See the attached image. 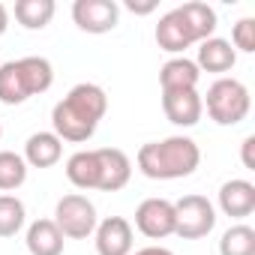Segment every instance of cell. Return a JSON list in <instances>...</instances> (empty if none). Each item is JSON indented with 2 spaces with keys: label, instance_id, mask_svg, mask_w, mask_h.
<instances>
[{
  "label": "cell",
  "instance_id": "cb8c5ba5",
  "mask_svg": "<svg viewBox=\"0 0 255 255\" xmlns=\"http://www.w3.org/2000/svg\"><path fill=\"white\" fill-rule=\"evenodd\" d=\"M231 48L234 51H255V18H240L231 30Z\"/></svg>",
  "mask_w": 255,
  "mask_h": 255
},
{
  "label": "cell",
  "instance_id": "6da1fadb",
  "mask_svg": "<svg viewBox=\"0 0 255 255\" xmlns=\"http://www.w3.org/2000/svg\"><path fill=\"white\" fill-rule=\"evenodd\" d=\"M108 111V96L99 84L93 81H81L75 84L54 108H51V126L54 135L60 141H72V144H84L87 138H93L99 120Z\"/></svg>",
  "mask_w": 255,
  "mask_h": 255
},
{
  "label": "cell",
  "instance_id": "7a4b0ae2",
  "mask_svg": "<svg viewBox=\"0 0 255 255\" xmlns=\"http://www.w3.org/2000/svg\"><path fill=\"white\" fill-rule=\"evenodd\" d=\"M201 162V150L186 135H171L162 141L141 144L138 150V168L150 180H180L189 177Z\"/></svg>",
  "mask_w": 255,
  "mask_h": 255
},
{
  "label": "cell",
  "instance_id": "d4e9b609",
  "mask_svg": "<svg viewBox=\"0 0 255 255\" xmlns=\"http://www.w3.org/2000/svg\"><path fill=\"white\" fill-rule=\"evenodd\" d=\"M240 159H243V168H246V171H255V135H246V138H243V153H240Z\"/></svg>",
  "mask_w": 255,
  "mask_h": 255
},
{
  "label": "cell",
  "instance_id": "9c48e42d",
  "mask_svg": "<svg viewBox=\"0 0 255 255\" xmlns=\"http://www.w3.org/2000/svg\"><path fill=\"white\" fill-rule=\"evenodd\" d=\"M96 162H99V180L96 189L102 192H117L129 183L132 177V162L120 147H99L96 150Z\"/></svg>",
  "mask_w": 255,
  "mask_h": 255
},
{
  "label": "cell",
  "instance_id": "277c9868",
  "mask_svg": "<svg viewBox=\"0 0 255 255\" xmlns=\"http://www.w3.org/2000/svg\"><path fill=\"white\" fill-rule=\"evenodd\" d=\"M201 105H207V114L213 123L219 126H237L240 120H246L252 99H249V87L237 78H216L207 87V96L201 99Z\"/></svg>",
  "mask_w": 255,
  "mask_h": 255
},
{
  "label": "cell",
  "instance_id": "7c38bea8",
  "mask_svg": "<svg viewBox=\"0 0 255 255\" xmlns=\"http://www.w3.org/2000/svg\"><path fill=\"white\" fill-rule=\"evenodd\" d=\"M156 45L168 54H183L189 45H195V36L189 30V24L183 21L180 9H171L159 18L156 24Z\"/></svg>",
  "mask_w": 255,
  "mask_h": 255
},
{
  "label": "cell",
  "instance_id": "ba28073f",
  "mask_svg": "<svg viewBox=\"0 0 255 255\" xmlns=\"http://www.w3.org/2000/svg\"><path fill=\"white\" fill-rule=\"evenodd\" d=\"M135 228L150 237L162 240L174 234V201L168 198H144L135 210Z\"/></svg>",
  "mask_w": 255,
  "mask_h": 255
},
{
  "label": "cell",
  "instance_id": "8fae6325",
  "mask_svg": "<svg viewBox=\"0 0 255 255\" xmlns=\"http://www.w3.org/2000/svg\"><path fill=\"white\" fill-rule=\"evenodd\" d=\"M162 111L174 126H195L204 114L201 93L198 90H165L162 93Z\"/></svg>",
  "mask_w": 255,
  "mask_h": 255
},
{
  "label": "cell",
  "instance_id": "e0dca14e",
  "mask_svg": "<svg viewBox=\"0 0 255 255\" xmlns=\"http://www.w3.org/2000/svg\"><path fill=\"white\" fill-rule=\"evenodd\" d=\"M30 255H63V234L54 225V219H36L27 228L24 237Z\"/></svg>",
  "mask_w": 255,
  "mask_h": 255
},
{
  "label": "cell",
  "instance_id": "f1b7e54d",
  "mask_svg": "<svg viewBox=\"0 0 255 255\" xmlns=\"http://www.w3.org/2000/svg\"><path fill=\"white\" fill-rule=\"evenodd\" d=\"M0 138H3V123H0Z\"/></svg>",
  "mask_w": 255,
  "mask_h": 255
},
{
  "label": "cell",
  "instance_id": "5bb4252c",
  "mask_svg": "<svg viewBox=\"0 0 255 255\" xmlns=\"http://www.w3.org/2000/svg\"><path fill=\"white\" fill-rule=\"evenodd\" d=\"M234 63H237V51L231 48V42H228V39L210 36V39L198 42V60H195V66H198V69L222 75V72L234 69Z\"/></svg>",
  "mask_w": 255,
  "mask_h": 255
},
{
  "label": "cell",
  "instance_id": "603a6c76",
  "mask_svg": "<svg viewBox=\"0 0 255 255\" xmlns=\"http://www.w3.org/2000/svg\"><path fill=\"white\" fill-rule=\"evenodd\" d=\"M24 204L15 195H0V237H15L24 225Z\"/></svg>",
  "mask_w": 255,
  "mask_h": 255
},
{
  "label": "cell",
  "instance_id": "ac0fdd59",
  "mask_svg": "<svg viewBox=\"0 0 255 255\" xmlns=\"http://www.w3.org/2000/svg\"><path fill=\"white\" fill-rule=\"evenodd\" d=\"M66 177L78 189H96V180H99L96 150H78V153H72L66 159Z\"/></svg>",
  "mask_w": 255,
  "mask_h": 255
},
{
  "label": "cell",
  "instance_id": "30bf717a",
  "mask_svg": "<svg viewBox=\"0 0 255 255\" xmlns=\"http://www.w3.org/2000/svg\"><path fill=\"white\" fill-rule=\"evenodd\" d=\"M96 252L99 255H132V225L123 216H108L96 222Z\"/></svg>",
  "mask_w": 255,
  "mask_h": 255
},
{
  "label": "cell",
  "instance_id": "44dd1931",
  "mask_svg": "<svg viewBox=\"0 0 255 255\" xmlns=\"http://www.w3.org/2000/svg\"><path fill=\"white\" fill-rule=\"evenodd\" d=\"M219 255H255V228L231 225L219 240Z\"/></svg>",
  "mask_w": 255,
  "mask_h": 255
},
{
  "label": "cell",
  "instance_id": "3957f363",
  "mask_svg": "<svg viewBox=\"0 0 255 255\" xmlns=\"http://www.w3.org/2000/svg\"><path fill=\"white\" fill-rule=\"evenodd\" d=\"M54 84V66L45 57H21L0 66V102L21 105Z\"/></svg>",
  "mask_w": 255,
  "mask_h": 255
},
{
  "label": "cell",
  "instance_id": "52a82bcc",
  "mask_svg": "<svg viewBox=\"0 0 255 255\" xmlns=\"http://www.w3.org/2000/svg\"><path fill=\"white\" fill-rule=\"evenodd\" d=\"M72 21L84 33H108L120 21V6L114 0H75L72 3Z\"/></svg>",
  "mask_w": 255,
  "mask_h": 255
},
{
  "label": "cell",
  "instance_id": "8992f818",
  "mask_svg": "<svg viewBox=\"0 0 255 255\" xmlns=\"http://www.w3.org/2000/svg\"><path fill=\"white\" fill-rule=\"evenodd\" d=\"M216 225V210L204 195H183L174 201V234L183 240L207 237Z\"/></svg>",
  "mask_w": 255,
  "mask_h": 255
},
{
  "label": "cell",
  "instance_id": "484cf974",
  "mask_svg": "<svg viewBox=\"0 0 255 255\" xmlns=\"http://www.w3.org/2000/svg\"><path fill=\"white\" fill-rule=\"evenodd\" d=\"M126 9L135 15H150L156 9V0H126Z\"/></svg>",
  "mask_w": 255,
  "mask_h": 255
},
{
  "label": "cell",
  "instance_id": "2e32d148",
  "mask_svg": "<svg viewBox=\"0 0 255 255\" xmlns=\"http://www.w3.org/2000/svg\"><path fill=\"white\" fill-rule=\"evenodd\" d=\"M63 156V141L54 132H33L24 144V162L30 168H51Z\"/></svg>",
  "mask_w": 255,
  "mask_h": 255
},
{
  "label": "cell",
  "instance_id": "83f0119b",
  "mask_svg": "<svg viewBox=\"0 0 255 255\" xmlns=\"http://www.w3.org/2000/svg\"><path fill=\"white\" fill-rule=\"evenodd\" d=\"M6 27H9V12H6V6L0 3V36L6 33Z\"/></svg>",
  "mask_w": 255,
  "mask_h": 255
},
{
  "label": "cell",
  "instance_id": "4316f807",
  "mask_svg": "<svg viewBox=\"0 0 255 255\" xmlns=\"http://www.w3.org/2000/svg\"><path fill=\"white\" fill-rule=\"evenodd\" d=\"M135 255H174V252L165 249V246H144V249H138Z\"/></svg>",
  "mask_w": 255,
  "mask_h": 255
},
{
  "label": "cell",
  "instance_id": "5b68a950",
  "mask_svg": "<svg viewBox=\"0 0 255 255\" xmlns=\"http://www.w3.org/2000/svg\"><path fill=\"white\" fill-rule=\"evenodd\" d=\"M54 225L60 228L63 237L72 240H84L96 231V207L87 195L81 192H69L57 201L54 207Z\"/></svg>",
  "mask_w": 255,
  "mask_h": 255
},
{
  "label": "cell",
  "instance_id": "d6986e66",
  "mask_svg": "<svg viewBox=\"0 0 255 255\" xmlns=\"http://www.w3.org/2000/svg\"><path fill=\"white\" fill-rule=\"evenodd\" d=\"M177 9H180L183 21L189 24L195 42H204V39L213 36V30H216V12H213V6L201 3V0H189V3H183Z\"/></svg>",
  "mask_w": 255,
  "mask_h": 255
},
{
  "label": "cell",
  "instance_id": "9a60e30c",
  "mask_svg": "<svg viewBox=\"0 0 255 255\" xmlns=\"http://www.w3.org/2000/svg\"><path fill=\"white\" fill-rule=\"evenodd\" d=\"M198 78H201V69L189 57H171L159 69L162 93L165 90H198Z\"/></svg>",
  "mask_w": 255,
  "mask_h": 255
},
{
  "label": "cell",
  "instance_id": "ffe728a7",
  "mask_svg": "<svg viewBox=\"0 0 255 255\" xmlns=\"http://www.w3.org/2000/svg\"><path fill=\"white\" fill-rule=\"evenodd\" d=\"M54 0H18L15 3V21L27 30H42L54 18Z\"/></svg>",
  "mask_w": 255,
  "mask_h": 255
},
{
  "label": "cell",
  "instance_id": "4fadbf2b",
  "mask_svg": "<svg viewBox=\"0 0 255 255\" xmlns=\"http://www.w3.org/2000/svg\"><path fill=\"white\" fill-rule=\"evenodd\" d=\"M219 210L231 219H243L255 210V186L249 180H225L219 186Z\"/></svg>",
  "mask_w": 255,
  "mask_h": 255
},
{
  "label": "cell",
  "instance_id": "7402d4cb",
  "mask_svg": "<svg viewBox=\"0 0 255 255\" xmlns=\"http://www.w3.org/2000/svg\"><path fill=\"white\" fill-rule=\"evenodd\" d=\"M24 180H27V162H24V156L12 153V150H0V189H3V192L18 189Z\"/></svg>",
  "mask_w": 255,
  "mask_h": 255
}]
</instances>
